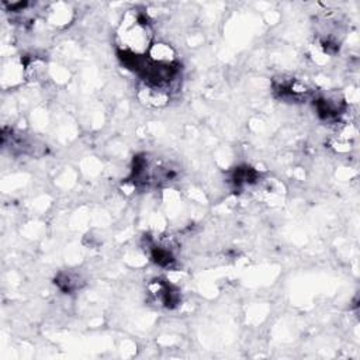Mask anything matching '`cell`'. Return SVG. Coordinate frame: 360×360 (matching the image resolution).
Returning <instances> with one entry per match:
<instances>
[{"instance_id": "2", "label": "cell", "mask_w": 360, "mask_h": 360, "mask_svg": "<svg viewBox=\"0 0 360 360\" xmlns=\"http://www.w3.org/2000/svg\"><path fill=\"white\" fill-rule=\"evenodd\" d=\"M148 56L149 59H152L153 62L158 63H173L174 62V49L163 42H158L150 45L149 51H148Z\"/></svg>"}, {"instance_id": "1", "label": "cell", "mask_w": 360, "mask_h": 360, "mask_svg": "<svg viewBox=\"0 0 360 360\" xmlns=\"http://www.w3.org/2000/svg\"><path fill=\"white\" fill-rule=\"evenodd\" d=\"M152 30L149 18L139 10H128L118 28L120 49L135 55H146L150 48Z\"/></svg>"}]
</instances>
